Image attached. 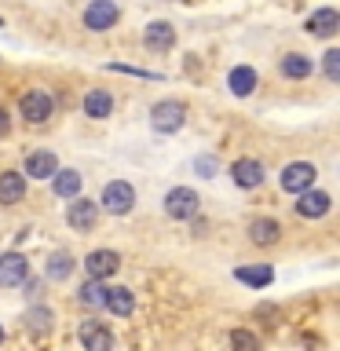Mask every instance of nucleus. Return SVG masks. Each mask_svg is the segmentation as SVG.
<instances>
[{
  "instance_id": "b1692460",
  "label": "nucleus",
  "mask_w": 340,
  "mask_h": 351,
  "mask_svg": "<svg viewBox=\"0 0 340 351\" xmlns=\"http://www.w3.org/2000/svg\"><path fill=\"white\" fill-rule=\"evenodd\" d=\"M234 278L245 282V285H252V289H267V285L274 282V271H271V267H238Z\"/></svg>"
},
{
  "instance_id": "dca6fc26",
  "label": "nucleus",
  "mask_w": 340,
  "mask_h": 351,
  "mask_svg": "<svg viewBox=\"0 0 340 351\" xmlns=\"http://www.w3.org/2000/svg\"><path fill=\"white\" fill-rule=\"evenodd\" d=\"M26 197V176L0 172V205H19Z\"/></svg>"
},
{
  "instance_id": "4be33fe9",
  "label": "nucleus",
  "mask_w": 340,
  "mask_h": 351,
  "mask_svg": "<svg viewBox=\"0 0 340 351\" xmlns=\"http://www.w3.org/2000/svg\"><path fill=\"white\" fill-rule=\"evenodd\" d=\"M278 234H282V227L274 223V219H252L249 223V238L256 241V245H274V241H278Z\"/></svg>"
},
{
  "instance_id": "20e7f679",
  "label": "nucleus",
  "mask_w": 340,
  "mask_h": 351,
  "mask_svg": "<svg viewBox=\"0 0 340 351\" xmlns=\"http://www.w3.org/2000/svg\"><path fill=\"white\" fill-rule=\"evenodd\" d=\"M315 176H318V169L311 161H293V165H285L282 169V191L285 194H300V191H307V186L315 183Z\"/></svg>"
},
{
  "instance_id": "2eb2a0df",
  "label": "nucleus",
  "mask_w": 340,
  "mask_h": 351,
  "mask_svg": "<svg viewBox=\"0 0 340 351\" xmlns=\"http://www.w3.org/2000/svg\"><path fill=\"white\" fill-rule=\"evenodd\" d=\"M256 84H260V77H256V70H252V66H234V70H230V77H227V88H230L238 99L252 95V92H256Z\"/></svg>"
},
{
  "instance_id": "0eeeda50",
  "label": "nucleus",
  "mask_w": 340,
  "mask_h": 351,
  "mask_svg": "<svg viewBox=\"0 0 340 351\" xmlns=\"http://www.w3.org/2000/svg\"><path fill=\"white\" fill-rule=\"evenodd\" d=\"M121 267V256L114 249H95V252H88V260H84V271H88V278H110V274H117Z\"/></svg>"
},
{
  "instance_id": "a211bd4d",
  "label": "nucleus",
  "mask_w": 340,
  "mask_h": 351,
  "mask_svg": "<svg viewBox=\"0 0 340 351\" xmlns=\"http://www.w3.org/2000/svg\"><path fill=\"white\" fill-rule=\"evenodd\" d=\"M110 110H114V95L103 92V88H92V92L84 95V114L92 117V121L110 117Z\"/></svg>"
},
{
  "instance_id": "393cba45",
  "label": "nucleus",
  "mask_w": 340,
  "mask_h": 351,
  "mask_svg": "<svg viewBox=\"0 0 340 351\" xmlns=\"http://www.w3.org/2000/svg\"><path fill=\"white\" fill-rule=\"evenodd\" d=\"M70 271H73V256L70 252H51L48 256V267H44V274H48L51 282H62V278H70Z\"/></svg>"
},
{
  "instance_id": "9d476101",
  "label": "nucleus",
  "mask_w": 340,
  "mask_h": 351,
  "mask_svg": "<svg viewBox=\"0 0 340 351\" xmlns=\"http://www.w3.org/2000/svg\"><path fill=\"white\" fill-rule=\"evenodd\" d=\"M29 274V263L22 252H4L0 256V285H22Z\"/></svg>"
},
{
  "instance_id": "412c9836",
  "label": "nucleus",
  "mask_w": 340,
  "mask_h": 351,
  "mask_svg": "<svg viewBox=\"0 0 340 351\" xmlns=\"http://www.w3.org/2000/svg\"><path fill=\"white\" fill-rule=\"evenodd\" d=\"M51 186H55V194H59V197H77V194H81V172H77V169H55Z\"/></svg>"
},
{
  "instance_id": "bb28decb",
  "label": "nucleus",
  "mask_w": 340,
  "mask_h": 351,
  "mask_svg": "<svg viewBox=\"0 0 340 351\" xmlns=\"http://www.w3.org/2000/svg\"><path fill=\"white\" fill-rule=\"evenodd\" d=\"M326 77L329 81H340V51L337 48L326 51Z\"/></svg>"
},
{
  "instance_id": "4468645a",
  "label": "nucleus",
  "mask_w": 340,
  "mask_h": 351,
  "mask_svg": "<svg viewBox=\"0 0 340 351\" xmlns=\"http://www.w3.org/2000/svg\"><path fill=\"white\" fill-rule=\"evenodd\" d=\"M55 169H59V158L51 150H33L26 158V176H33V180H51Z\"/></svg>"
},
{
  "instance_id": "7ed1b4c3",
  "label": "nucleus",
  "mask_w": 340,
  "mask_h": 351,
  "mask_svg": "<svg viewBox=\"0 0 340 351\" xmlns=\"http://www.w3.org/2000/svg\"><path fill=\"white\" fill-rule=\"evenodd\" d=\"M197 194L191 191V186H172L169 194H165V213H169L172 219H194L197 216Z\"/></svg>"
},
{
  "instance_id": "c756f323",
  "label": "nucleus",
  "mask_w": 340,
  "mask_h": 351,
  "mask_svg": "<svg viewBox=\"0 0 340 351\" xmlns=\"http://www.w3.org/2000/svg\"><path fill=\"white\" fill-rule=\"evenodd\" d=\"M8 128H11V117H8V110L0 106V136H8Z\"/></svg>"
},
{
  "instance_id": "cd10ccee",
  "label": "nucleus",
  "mask_w": 340,
  "mask_h": 351,
  "mask_svg": "<svg viewBox=\"0 0 340 351\" xmlns=\"http://www.w3.org/2000/svg\"><path fill=\"white\" fill-rule=\"evenodd\" d=\"M194 169L202 172L205 180H212V172H216V161H212V158H197V161H194Z\"/></svg>"
},
{
  "instance_id": "9b49d317",
  "label": "nucleus",
  "mask_w": 340,
  "mask_h": 351,
  "mask_svg": "<svg viewBox=\"0 0 340 351\" xmlns=\"http://www.w3.org/2000/svg\"><path fill=\"white\" fill-rule=\"evenodd\" d=\"M230 176H234V183L238 186H245V191H252V186H260L263 183V165L256 158H241L230 165Z\"/></svg>"
},
{
  "instance_id": "f03ea898",
  "label": "nucleus",
  "mask_w": 340,
  "mask_h": 351,
  "mask_svg": "<svg viewBox=\"0 0 340 351\" xmlns=\"http://www.w3.org/2000/svg\"><path fill=\"white\" fill-rule=\"evenodd\" d=\"M186 121V106L175 103V99H165V103H154L150 110V125L158 132H180Z\"/></svg>"
},
{
  "instance_id": "6ab92c4d",
  "label": "nucleus",
  "mask_w": 340,
  "mask_h": 351,
  "mask_svg": "<svg viewBox=\"0 0 340 351\" xmlns=\"http://www.w3.org/2000/svg\"><path fill=\"white\" fill-rule=\"evenodd\" d=\"M278 70H282V77H289V81H304V77H311L315 62L307 59V55L293 51V55H285V59L278 62Z\"/></svg>"
},
{
  "instance_id": "a878e982",
  "label": "nucleus",
  "mask_w": 340,
  "mask_h": 351,
  "mask_svg": "<svg viewBox=\"0 0 340 351\" xmlns=\"http://www.w3.org/2000/svg\"><path fill=\"white\" fill-rule=\"evenodd\" d=\"M26 326H29L37 337L51 333V311H48V307H33V311H26Z\"/></svg>"
},
{
  "instance_id": "6e6552de",
  "label": "nucleus",
  "mask_w": 340,
  "mask_h": 351,
  "mask_svg": "<svg viewBox=\"0 0 340 351\" xmlns=\"http://www.w3.org/2000/svg\"><path fill=\"white\" fill-rule=\"evenodd\" d=\"M95 219H99V205L77 194V197H73V205H70V213H66V223H70L73 230H92V227H95Z\"/></svg>"
},
{
  "instance_id": "423d86ee",
  "label": "nucleus",
  "mask_w": 340,
  "mask_h": 351,
  "mask_svg": "<svg viewBox=\"0 0 340 351\" xmlns=\"http://www.w3.org/2000/svg\"><path fill=\"white\" fill-rule=\"evenodd\" d=\"M132 205H136V191H132V183L114 180V183H106V186H103V208H106V213L125 216Z\"/></svg>"
},
{
  "instance_id": "39448f33",
  "label": "nucleus",
  "mask_w": 340,
  "mask_h": 351,
  "mask_svg": "<svg viewBox=\"0 0 340 351\" xmlns=\"http://www.w3.org/2000/svg\"><path fill=\"white\" fill-rule=\"evenodd\" d=\"M117 19H121V8L114 0H92V4L84 8V26L92 33H106Z\"/></svg>"
},
{
  "instance_id": "f3484780",
  "label": "nucleus",
  "mask_w": 340,
  "mask_h": 351,
  "mask_svg": "<svg viewBox=\"0 0 340 351\" xmlns=\"http://www.w3.org/2000/svg\"><path fill=\"white\" fill-rule=\"evenodd\" d=\"M106 311H114L121 318H128L132 311H136V293L125 289V285H114V289H106V300H103Z\"/></svg>"
},
{
  "instance_id": "7c9ffc66",
  "label": "nucleus",
  "mask_w": 340,
  "mask_h": 351,
  "mask_svg": "<svg viewBox=\"0 0 340 351\" xmlns=\"http://www.w3.org/2000/svg\"><path fill=\"white\" fill-rule=\"evenodd\" d=\"M0 344H4V326H0Z\"/></svg>"
},
{
  "instance_id": "1a4fd4ad",
  "label": "nucleus",
  "mask_w": 340,
  "mask_h": 351,
  "mask_svg": "<svg viewBox=\"0 0 340 351\" xmlns=\"http://www.w3.org/2000/svg\"><path fill=\"white\" fill-rule=\"evenodd\" d=\"M329 205H333V197H329L326 191H300V202H296V213H300L304 219H318L329 213Z\"/></svg>"
},
{
  "instance_id": "aec40b11",
  "label": "nucleus",
  "mask_w": 340,
  "mask_h": 351,
  "mask_svg": "<svg viewBox=\"0 0 340 351\" xmlns=\"http://www.w3.org/2000/svg\"><path fill=\"white\" fill-rule=\"evenodd\" d=\"M172 44H175V29L169 22H150L147 26V48L150 51H169Z\"/></svg>"
},
{
  "instance_id": "ddd939ff",
  "label": "nucleus",
  "mask_w": 340,
  "mask_h": 351,
  "mask_svg": "<svg viewBox=\"0 0 340 351\" xmlns=\"http://www.w3.org/2000/svg\"><path fill=\"white\" fill-rule=\"evenodd\" d=\"M77 337H81V344L88 351H110V348H114V337H110V329L103 322H84Z\"/></svg>"
},
{
  "instance_id": "2f4dec72",
  "label": "nucleus",
  "mask_w": 340,
  "mask_h": 351,
  "mask_svg": "<svg viewBox=\"0 0 340 351\" xmlns=\"http://www.w3.org/2000/svg\"><path fill=\"white\" fill-rule=\"evenodd\" d=\"M0 22H4V19H0Z\"/></svg>"
},
{
  "instance_id": "c85d7f7f",
  "label": "nucleus",
  "mask_w": 340,
  "mask_h": 351,
  "mask_svg": "<svg viewBox=\"0 0 340 351\" xmlns=\"http://www.w3.org/2000/svg\"><path fill=\"white\" fill-rule=\"evenodd\" d=\"M230 344H238V348H256V337H252V333H241V329H238V333H230Z\"/></svg>"
},
{
  "instance_id": "5701e85b",
  "label": "nucleus",
  "mask_w": 340,
  "mask_h": 351,
  "mask_svg": "<svg viewBox=\"0 0 340 351\" xmlns=\"http://www.w3.org/2000/svg\"><path fill=\"white\" fill-rule=\"evenodd\" d=\"M77 300H81L84 307H103V300H106V282H103V278H88L81 289H77Z\"/></svg>"
},
{
  "instance_id": "f257e3e1",
  "label": "nucleus",
  "mask_w": 340,
  "mask_h": 351,
  "mask_svg": "<svg viewBox=\"0 0 340 351\" xmlns=\"http://www.w3.org/2000/svg\"><path fill=\"white\" fill-rule=\"evenodd\" d=\"M19 110L29 125H40V121H48L55 114V99L48 92H40V88H29V92L19 99Z\"/></svg>"
},
{
  "instance_id": "f8f14e48",
  "label": "nucleus",
  "mask_w": 340,
  "mask_h": 351,
  "mask_svg": "<svg viewBox=\"0 0 340 351\" xmlns=\"http://www.w3.org/2000/svg\"><path fill=\"white\" fill-rule=\"evenodd\" d=\"M340 29V15L333 8H318L307 15V33H315V37H333Z\"/></svg>"
}]
</instances>
